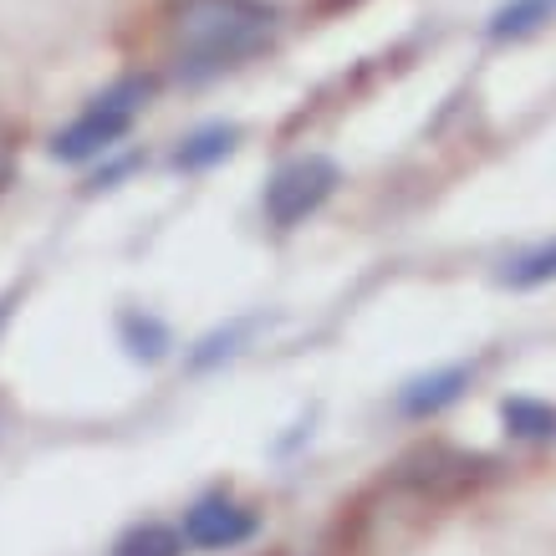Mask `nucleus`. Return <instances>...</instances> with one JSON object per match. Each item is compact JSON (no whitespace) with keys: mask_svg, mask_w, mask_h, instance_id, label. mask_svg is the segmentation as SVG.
Masks as SVG:
<instances>
[{"mask_svg":"<svg viewBox=\"0 0 556 556\" xmlns=\"http://www.w3.org/2000/svg\"><path fill=\"white\" fill-rule=\"evenodd\" d=\"M270 26H276V11L266 0H185L174 21L179 72L210 77V72L236 67L240 56L266 47Z\"/></svg>","mask_w":556,"mask_h":556,"instance_id":"f257e3e1","label":"nucleus"},{"mask_svg":"<svg viewBox=\"0 0 556 556\" xmlns=\"http://www.w3.org/2000/svg\"><path fill=\"white\" fill-rule=\"evenodd\" d=\"M143 98H149V83H138V77L134 83H118L113 92H102L83 118H72L62 134L51 138V153H56L62 164H87V159L108 153L128 128H134Z\"/></svg>","mask_w":556,"mask_h":556,"instance_id":"f03ea898","label":"nucleus"},{"mask_svg":"<svg viewBox=\"0 0 556 556\" xmlns=\"http://www.w3.org/2000/svg\"><path fill=\"white\" fill-rule=\"evenodd\" d=\"M332 189H338V164H332V159L306 153V159L287 164V169L266 185V215H270V225H281V230L302 225L306 215H317L321 204H327V194H332Z\"/></svg>","mask_w":556,"mask_h":556,"instance_id":"7ed1b4c3","label":"nucleus"},{"mask_svg":"<svg viewBox=\"0 0 556 556\" xmlns=\"http://www.w3.org/2000/svg\"><path fill=\"white\" fill-rule=\"evenodd\" d=\"M179 536H185V546H200V552H230V546H245L255 536V516L225 495H204L185 516Z\"/></svg>","mask_w":556,"mask_h":556,"instance_id":"20e7f679","label":"nucleus"},{"mask_svg":"<svg viewBox=\"0 0 556 556\" xmlns=\"http://www.w3.org/2000/svg\"><path fill=\"white\" fill-rule=\"evenodd\" d=\"M465 383H470V368H444V372H434V378L408 383L404 399H399V408H404V414H414V419H424V414H439L444 404H455Z\"/></svg>","mask_w":556,"mask_h":556,"instance_id":"39448f33","label":"nucleus"},{"mask_svg":"<svg viewBox=\"0 0 556 556\" xmlns=\"http://www.w3.org/2000/svg\"><path fill=\"white\" fill-rule=\"evenodd\" d=\"M230 149H236V128H230V123L200 128L194 138H185V143L174 149V169H210V164H219Z\"/></svg>","mask_w":556,"mask_h":556,"instance_id":"423d86ee","label":"nucleus"},{"mask_svg":"<svg viewBox=\"0 0 556 556\" xmlns=\"http://www.w3.org/2000/svg\"><path fill=\"white\" fill-rule=\"evenodd\" d=\"M501 419H506V434L516 439H556V408L541 399H510Z\"/></svg>","mask_w":556,"mask_h":556,"instance_id":"0eeeda50","label":"nucleus"},{"mask_svg":"<svg viewBox=\"0 0 556 556\" xmlns=\"http://www.w3.org/2000/svg\"><path fill=\"white\" fill-rule=\"evenodd\" d=\"M179 552H185V536H179L174 526H159V521L134 526V531L113 546V556H179Z\"/></svg>","mask_w":556,"mask_h":556,"instance_id":"6e6552de","label":"nucleus"},{"mask_svg":"<svg viewBox=\"0 0 556 556\" xmlns=\"http://www.w3.org/2000/svg\"><path fill=\"white\" fill-rule=\"evenodd\" d=\"M552 16H556V0H510V5L495 11L490 36H526V31H536V26H546Z\"/></svg>","mask_w":556,"mask_h":556,"instance_id":"1a4fd4ad","label":"nucleus"},{"mask_svg":"<svg viewBox=\"0 0 556 556\" xmlns=\"http://www.w3.org/2000/svg\"><path fill=\"white\" fill-rule=\"evenodd\" d=\"M118 327H123V342H128V353L143 357V363H159V357H164V348H169V332H164V321H159V317L128 312Z\"/></svg>","mask_w":556,"mask_h":556,"instance_id":"9d476101","label":"nucleus"},{"mask_svg":"<svg viewBox=\"0 0 556 556\" xmlns=\"http://www.w3.org/2000/svg\"><path fill=\"white\" fill-rule=\"evenodd\" d=\"M546 281H556V240L552 245H541V251L516 255V261L506 266V287H516V291L546 287Z\"/></svg>","mask_w":556,"mask_h":556,"instance_id":"9b49d317","label":"nucleus"},{"mask_svg":"<svg viewBox=\"0 0 556 556\" xmlns=\"http://www.w3.org/2000/svg\"><path fill=\"white\" fill-rule=\"evenodd\" d=\"M5 174H11V143H5V134H0V185H5Z\"/></svg>","mask_w":556,"mask_h":556,"instance_id":"f8f14e48","label":"nucleus"},{"mask_svg":"<svg viewBox=\"0 0 556 556\" xmlns=\"http://www.w3.org/2000/svg\"><path fill=\"white\" fill-rule=\"evenodd\" d=\"M11 302H16V296H0V332H5V317H11Z\"/></svg>","mask_w":556,"mask_h":556,"instance_id":"ddd939ff","label":"nucleus"}]
</instances>
